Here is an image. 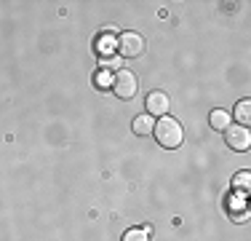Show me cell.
Masks as SVG:
<instances>
[{
    "instance_id": "obj_1",
    "label": "cell",
    "mask_w": 251,
    "mask_h": 241,
    "mask_svg": "<svg viewBox=\"0 0 251 241\" xmlns=\"http://www.w3.org/2000/svg\"><path fill=\"white\" fill-rule=\"evenodd\" d=\"M152 134H155V140H158L160 148H166V150H174V148H179V145H182V140H184L182 123H179L176 118H171V116H163V118H158V120H155Z\"/></svg>"
},
{
    "instance_id": "obj_2",
    "label": "cell",
    "mask_w": 251,
    "mask_h": 241,
    "mask_svg": "<svg viewBox=\"0 0 251 241\" xmlns=\"http://www.w3.org/2000/svg\"><path fill=\"white\" fill-rule=\"evenodd\" d=\"M136 75L131 70H118V75L112 78V91H115L121 99H134L136 96Z\"/></svg>"
},
{
    "instance_id": "obj_3",
    "label": "cell",
    "mask_w": 251,
    "mask_h": 241,
    "mask_svg": "<svg viewBox=\"0 0 251 241\" xmlns=\"http://www.w3.org/2000/svg\"><path fill=\"white\" fill-rule=\"evenodd\" d=\"M142 51H145V38L139 32H123L118 38V54L121 57L136 59V57H142Z\"/></svg>"
},
{
    "instance_id": "obj_4",
    "label": "cell",
    "mask_w": 251,
    "mask_h": 241,
    "mask_svg": "<svg viewBox=\"0 0 251 241\" xmlns=\"http://www.w3.org/2000/svg\"><path fill=\"white\" fill-rule=\"evenodd\" d=\"M225 142L230 150H238V153H246L251 148V131L246 126H230L225 131Z\"/></svg>"
},
{
    "instance_id": "obj_5",
    "label": "cell",
    "mask_w": 251,
    "mask_h": 241,
    "mask_svg": "<svg viewBox=\"0 0 251 241\" xmlns=\"http://www.w3.org/2000/svg\"><path fill=\"white\" fill-rule=\"evenodd\" d=\"M145 107H147V116L152 118H163L166 113L171 110V99L166 91H150L145 99Z\"/></svg>"
},
{
    "instance_id": "obj_6",
    "label": "cell",
    "mask_w": 251,
    "mask_h": 241,
    "mask_svg": "<svg viewBox=\"0 0 251 241\" xmlns=\"http://www.w3.org/2000/svg\"><path fill=\"white\" fill-rule=\"evenodd\" d=\"M208 126H211L214 131H227L232 126V113H227V110H211L208 113Z\"/></svg>"
},
{
    "instance_id": "obj_7",
    "label": "cell",
    "mask_w": 251,
    "mask_h": 241,
    "mask_svg": "<svg viewBox=\"0 0 251 241\" xmlns=\"http://www.w3.org/2000/svg\"><path fill=\"white\" fill-rule=\"evenodd\" d=\"M131 129H134V134H139V137H147V134H152V129H155V118L152 116H136L134 118V123H131Z\"/></svg>"
},
{
    "instance_id": "obj_8",
    "label": "cell",
    "mask_w": 251,
    "mask_h": 241,
    "mask_svg": "<svg viewBox=\"0 0 251 241\" xmlns=\"http://www.w3.org/2000/svg\"><path fill=\"white\" fill-rule=\"evenodd\" d=\"M97 51L101 54V57H104V59H110V54H115L118 51V40L115 38H112V35H101V38L97 40Z\"/></svg>"
},
{
    "instance_id": "obj_9",
    "label": "cell",
    "mask_w": 251,
    "mask_h": 241,
    "mask_svg": "<svg viewBox=\"0 0 251 241\" xmlns=\"http://www.w3.org/2000/svg\"><path fill=\"white\" fill-rule=\"evenodd\" d=\"M235 120L249 129V123H251V102H249V99H241V102L235 105Z\"/></svg>"
},
{
    "instance_id": "obj_10",
    "label": "cell",
    "mask_w": 251,
    "mask_h": 241,
    "mask_svg": "<svg viewBox=\"0 0 251 241\" xmlns=\"http://www.w3.org/2000/svg\"><path fill=\"white\" fill-rule=\"evenodd\" d=\"M249 188H251V172H238L235 180H232V190L249 193Z\"/></svg>"
},
{
    "instance_id": "obj_11",
    "label": "cell",
    "mask_w": 251,
    "mask_h": 241,
    "mask_svg": "<svg viewBox=\"0 0 251 241\" xmlns=\"http://www.w3.org/2000/svg\"><path fill=\"white\" fill-rule=\"evenodd\" d=\"M123 241H150V231L147 228H131L123 233Z\"/></svg>"
},
{
    "instance_id": "obj_12",
    "label": "cell",
    "mask_w": 251,
    "mask_h": 241,
    "mask_svg": "<svg viewBox=\"0 0 251 241\" xmlns=\"http://www.w3.org/2000/svg\"><path fill=\"white\" fill-rule=\"evenodd\" d=\"M97 86H112V75L110 72H99V78H97Z\"/></svg>"
},
{
    "instance_id": "obj_13",
    "label": "cell",
    "mask_w": 251,
    "mask_h": 241,
    "mask_svg": "<svg viewBox=\"0 0 251 241\" xmlns=\"http://www.w3.org/2000/svg\"><path fill=\"white\" fill-rule=\"evenodd\" d=\"M101 67H115V59H101Z\"/></svg>"
}]
</instances>
